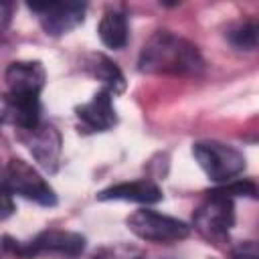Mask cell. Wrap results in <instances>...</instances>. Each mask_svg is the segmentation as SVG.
<instances>
[{"label":"cell","mask_w":259,"mask_h":259,"mask_svg":"<svg viewBox=\"0 0 259 259\" xmlns=\"http://www.w3.org/2000/svg\"><path fill=\"white\" fill-rule=\"evenodd\" d=\"M138 69L148 75H198L204 61L196 45L172 30H156L142 47Z\"/></svg>","instance_id":"obj_1"},{"label":"cell","mask_w":259,"mask_h":259,"mask_svg":"<svg viewBox=\"0 0 259 259\" xmlns=\"http://www.w3.org/2000/svg\"><path fill=\"white\" fill-rule=\"evenodd\" d=\"M0 247L20 259H32L38 255H53V257H77L85 251V237L73 231L51 229L38 233L34 239L22 243L10 237H4Z\"/></svg>","instance_id":"obj_2"},{"label":"cell","mask_w":259,"mask_h":259,"mask_svg":"<svg viewBox=\"0 0 259 259\" xmlns=\"http://www.w3.org/2000/svg\"><path fill=\"white\" fill-rule=\"evenodd\" d=\"M192 156L212 182H231L245 170V156L223 142H196Z\"/></svg>","instance_id":"obj_3"},{"label":"cell","mask_w":259,"mask_h":259,"mask_svg":"<svg viewBox=\"0 0 259 259\" xmlns=\"http://www.w3.org/2000/svg\"><path fill=\"white\" fill-rule=\"evenodd\" d=\"M125 225L138 239L150 243H178L190 235V227L186 223L152 208H140L132 212Z\"/></svg>","instance_id":"obj_4"},{"label":"cell","mask_w":259,"mask_h":259,"mask_svg":"<svg viewBox=\"0 0 259 259\" xmlns=\"http://www.w3.org/2000/svg\"><path fill=\"white\" fill-rule=\"evenodd\" d=\"M235 225V204L233 198L223 194L219 188L210 190L206 198L194 210V227L196 231L210 239L223 241Z\"/></svg>","instance_id":"obj_5"},{"label":"cell","mask_w":259,"mask_h":259,"mask_svg":"<svg viewBox=\"0 0 259 259\" xmlns=\"http://www.w3.org/2000/svg\"><path fill=\"white\" fill-rule=\"evenodd\" d=\"M4 182L12 194H18L26 200H32L42 206L57 204V194L53 186L38 174L34 166L20 158H10L4 168Z\"/></svg>","instance_id":"obj_6"},{"label":"cell","mask_w":259,"mask_h":259,"mask_svg":"<svg viewBox=\"0 0 259 259\" xmlns=\"http://www.w3.org/2000/svg\"><path fill=\"white\" fill-rule=\"evenodd\" d=\"M28 8L36 14L42 30L51 36H61L77 28L85 18V4L65 2H32Z\"/></svg>","instance_id":"obj_7"},{"label":"cell","mask_w":259,"mask_h":259,"mask_svg":"<svg viewBox=\"0 0 259 259\" xmlns=\"http://www.w3.org/2000/svg\"><path fill=\"white\" fill-rule=\"evenodd\" d=\"M20 140L26 144L34 160L49 172L57 170L59 156H61V134L55 125L51 123H38L32 130L22 132Z\"/></svg>","instance_id":"obj_8"},{"label":"cell","mask_w":259,"mask_h":259,"mask_svg":"<svg viewBox=\"0 0 259 259\" xmlns=\"http://www.w3.org/2000/svg\"><path fill=\"white\" fill-rule=\"evenodd\" d=\"M4 81L8 85V95L38 97L45 87L47 73L38 61H16L8 65L4 73Z\"/></svg>","instance_id":"obj_9"},{"label":"cell","mask_w":259,"mask_h":259,"mask_svg":"<svg viewBox=\"0 0 259 259\" xmlns=\"http://www.w3.org/2000/svg\"><path fill=\"white\" fill-rule=\"evenodd\" d=\"M79 123L87 132H107L117 123V113L113 107V95L105 89L97 91L87 103L75 107Z\"/></svg>","instance_id":"obj_10"},{"label":"cell","mask_w":259,"mask_h":259,"mask_svg":"<svg viewBox=\"0 0 259 259\" xmlns=\"http://www.w3.org/2000/svg\"><path fill=\"white\" fill-rule=\"evenodd\" d=\"M99 200H125V202H138V204H154L162 200V190L156 182L142 178L132 182L113 184L97 194Z\"/></svg>","instance_id":"obj_11"},{"label":"cell","mask_w":259,"mask_h":259,"mask_svg":"<svg viewBox=\"0 0 259 259\" xmlns=\"http://www.w3.org/2000/svg\"><path fill=\"white\" fill-rule=\"evenodd\" d=\"M97 34L107 49H123L127 42V20L119 10H107L97 26Z\"/></svg>","instance_id":"obj_12"},{"label":"cell","mask_w":259,"mask_h":259,"mask_svg":"<svg viewBox=\"0 0 259 259\" xmlns=\"http://www.w3.org/2000/svg\"><path fill=\"white\" fill-rule=\"evenodd\" d=\"M87 71L97 77L103 83V89L109 91L111 95L121 93L125 89V79L123 73L117 69L115 63H111L105 55H91L87 61Z\"/></svg>","instance_id":"obj_13"},{"label":"cell","mask_w":259,"mask_h":259,"mask_svg":"<svg viewBox=\"0 0 259 259\" xmlns=\"http://www.w3.org/2000/svg\"><path fill=\"white\" fill-rule=\"evenodd\" d=\"M227 40L239 51H255L257 49V24L253 20L239 22L227 30Z\"/></svg>","instance_id":"obj_14"},{"label":"cell","mask_w":259,"mask_h":259,"mask_svg":"<svg viewBox=\"0 0 259 259\" xmlns=\"http://www.w3.org/2000/svg\"><path fill=\"white\" fill-rule=\"evenodd\" d=\"M91 259H144V251L130 243H111L99 247Z\"/></svg>","instance_id":"obj_15"},{"label":"cell","mask_w":259,"mask_h":259,"mask_svg":"<svg viewBox=\"0 0 259 259\" xmlns=\"http://www.w3.org/2000/svg\"><path fill=\"white\" fill-rule=\"evenodd\" d=\"M223 194L227 196H249V198H255L257 196V186L255 182L251 180H235V182H227L225 186L219 188Z\"/></svg>","instance_id":"obj_16"},{"label":"cell","mask_w":259,"mask_h":259,"mask_svg":"<svg viewBox=\"0 0 259 259\" xmlns=\"http://www.w3.org/2000/svg\"><path fill=\"white\" fill-rule=\"evenodd\" d=\"M14 212V202H12V192L8 190L4 178L0 180V221L8 219Z\"/></svg>","instance_id":"obj_17"},{"label":"cell","mask_w":259,"mask_h":259,"mask_svg":"<svg viewBox=\"0 0 259 259\" xmlns=\"http://www.w3.org/2000/svg\"><path fill=\"white\" fill-rule=\"evenodd\" d=\"M233 259H259L257 245L253 241H243L233 249Z\"/></svg>","instance_id":"obj_18"},{"label":"cell","mask_w":259,"mask_h":259,"mask_svg":"<svg viewBox=\"0 0 259 259\" xmlns=\"http://www.w3.org/2000/svg\"><path fill=\"white\" fill-rule=\"evenodd\" d=\"M10 20H12V4L0 2V34L8 28Z\"/></svg>","instance_id":"obj_19"},{"label":"cell","mask_w":259,"mask_h":259,"mask_svg":"<svg viewBox=\"0 0 259 259\" xmlns=\"http://www.w3.org/2000/svg\"><path fill=\"white\" fill-rule=\"evenodd\" d=\"M4 119V109H2V105H0V121Z\"/></svg>","instance_id":"obj_20"}]
</instances>
